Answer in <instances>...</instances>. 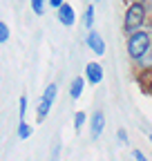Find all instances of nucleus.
Returning a JSON list of instances; mask_svg holds the SVG:
<instances>
[{
	"label": "nucleus",
	"instance_id": "f257e3e1",
	"mask_svg": "<svg viewBox=\"0 0 152 161\" xmlns=\"http://www.w3.org/2000/svg\"><path fill=\"white\" fill-rule=\"evenodd\" d=\"M150 47H152V43H150V34L148 31H134V34H130V38H128V54H130L132 60L143 58Z\"/></svg>",
	"mask_w": 152,
	"mask_h": 161
},
{
	"label": "nucleus",
	"instance_id": "f03ea898",
	"mask_svg": "<svg viewBox=\"0 0 152 161\" xmlns=\"http://www.w3.org/2000/svg\"><path fill=\"white\" fill-rule=\"evenodd\" d=\"M143 23H145V7L141 3H132L125 11V18H123V29L128 34H134L141 29Z\"/></svg>",
	"mask_w": 152,
	"mask_h": 161
},
{
	"label": "nucleus",
	"instance_id": "7ed1b4c3",
	"mask_svg": "<svg viewBox=\"0 0 152 161\" xmlns=\"http://www.w3.org/2000/svg\"><path fill=\"white\" fill-rule=\"evenodd\" d=\"M56 92H58V87H56L54 83L47 85V90H45V94H43V98H41V105H38V121H45V119H47V114H49V110H52V105H54Z\"/></svg>",
	"mask_w": 152,
	"mask_h": 161
},
{
	"label": "nucleus",
	"instance_id": "20e7f679",
	"mask_svg": "<svg viewBox=\"0 0 152 161\" xmlns=\"http://www.w3.org/2000/svg\"><path fill=\"white\" fill-rule=\"evenodd\" d=\"M85 78H87V83L99 85L101 80H103V67H101L99 63H87V67H85Z\"/></svg>",
	"mask_w": 152,
	"mask_h": 161
},
{
	"label": "nucleus",
	"instance_id": "39448f33",
	"mask_svg": "<svg viewBox=\"0 0 152 161\" xmlns=\"http://www.w3.org/2000/svg\"><path fill=\"white\" fill-rule=\"evenodd\" d=\"M85 43H87V47H90L94 54H99V56H103V54H105V43H103V38L99 36V31H90Z\"/></svg>",
	"mask_w": 152,
	"mask_h": 161
},
{
	"label": "nucleus",
	"instance_id": "423d86ee",
	"mask_svg": "<svg viewBox=\"0 0 152 161\" xmlns=\"http://www.w3.org/2000/svg\"><path fill=\"white\" fill-rule=\"evenodd\" d=\"M58 20H61V25H65V27H72L76 23V11H74V7L69 3H65L58 9Z\"/></svg>",
	"mask_w": 152,
	"mask_h": 161
},
{
	"label": "nucleus",
	"instance_id": "0eeeda50",
	"mask_svg": "<svg viewBox=\"0 0 152 161\" xmlns=\"http://www.w3.org/2000/svg\"><path fill=\"white\" fill-rule=\"evenodd\" d=\"M103 128H105V116H103V112H94V116H92V136L99 139V136L103 134Z\"/></svg>",
	"mask_w": 152,
	"mask_h": 161
},
{
	"label": "nucleus",
	"instance_id": "6e6552de",
	"mask_svg": "<svg viewBox=\"0 0 152 161\" xmlns=\"http://www.w3.org/2000/svg\"><path fill=\"white\" fill-rule=\"evenodd\" d=\"M83 90H85V78L79 76V78H74L72 85H69V96H72V98H81Z\"/></svg>",
	"mask_w": 152,
	"mask_h": 161
},
{
	"label": "nucleus",
	"instance_id": "1a4fd4ad",
	"mask_svg": "<svg viewBox=\"0 0 152 161\" xmlns=\"http://www.w3.org/2000/svg\"><path fill=\"white\" fill-rule=\"evenodd\" d=\"M137 63H139V67H143V69H152V47L145 52V56H143V58H139V60H137Z\"/></svg>",
	"mask_w": 152,
	"mask_h": 161
},
{
	"label": "nucleus",
	"instance_id": "9d476101",
	"mask_svg": "<svg viewBox=\"0 0 152 161\" xmlns=\"http://www.w3.org/2000/svg\"><path fill=\"white\" fill-rule=\"evenodd\" d=\"M31 134V128L25 123V121H20V123H18V136H20V139H27Z\"/></svg>",
	"mask_w": 152,
	"mask_h": 161
},
{
	"label": "nucleus",
	"instance_id": "9b49d317",
	"mask_svg": "<svg viewBox=\"0 0 152 161\" xmlns=\"http://www.w3.org/2000/svg\"><path fill=\"white\" fill-rule=\"evenodd\" d=\"M29 5H31V9H34L36 16H41L43 9H45V0H29Z\"/></svg>",
	"mask_w": 152,
	"mask_h": 161
},
{
	"label": "nucleus",
	"instance_id": "f8f14e48",
	"mask_svg": "<svg viewBox=\"0 0 152 161\" xmlns=\"http://www.w3.org/2000/svg\"><path fill=\"white\" fill-rule=\"evenodd\" d=\"M85 119H87L85 112H76V114H74V128H76V130H81V128L85 125Z\"/></svg>",
	"mask_w": 152,
	"mask_h": 161
},
{
	"label": "nucleus",
	"instance_id": "ddd939ff",
	"mask_svg": "<svg viewBox=\"0 0 152 161\" xmlns=\"http://www.w3.org/2000/svg\"><path fill=\"white\" fill-rule=\"evenodd\" d=\"M92 25H94V7H87L85 9V27L92 29Z\"/></svg>",
	"mask_w": 152,
	"mask_h": 161
},
{
	"label": "nucleus",
	"instance_id": "4468645a",
	"mask_svg": "<svg viewBox=\"0 0 152 161\" xmlns=\"http://www.w3.org/2000/svg\"><path fill=\"white\" fill-rule=\"evenodd\" d=\"M9 40V27H7V23H0V43H7Z\"/></svg>",
	"mask_w": 152,
	"mask_h": 161
},
{
	"label": "nucleus",
	"instance_id": "2eb2a0df",
	"mask_svg": "<svg viewBox=\"0 0 152 161\" xmlns=\"http://www.w3.org/2000/svg\"><path fill=\"white\" fill-rule=\"evenodd\" d=\"M25 110H27V96H20V105H18V112H20V121H25Z\"/></svg>",
	"mask_w": 152,
	"mask_h": 161
},
{
	"label": "nucleus",
	"instance_id": "dca6fc26",
	"mask_svg": "<svg viewBox=\"0 0 152 161\" xmlns=\"http://www.w3.org/2000/svg\"><path fill=\"white\" fill-rule=\"evenodd\" d=\"M63 5H65L63 0H49V7H52V9H61Z\"/></svg>",
	"mask_w": 152,
	"mask_h": 161
},
{
	"label": "nucleus",
	"instance_id": "f3484780",
	"mask_svg": "<svg viewBox=\"0 0 152 161\" xmlns=\"http://www.w3.org/2000/svg\"><path fill=\"white\" fill-rule=\"evenodd\" d=\"M119 141H121V143H128V132H125L123 128L119 130Z\"/></svg>",
	"mask_w": 152,
	"mask_h": 161
},
{
	"label": "nucleus",
	"instance_id": "a211bd4d",
	"mask_svg": "<svg viewBox=\"0 0 152 161\" xmlns=\"http://www.w3.org/2000/svg\"><path fill=\"white\" fill-rule=\"evenodd\" d=\"M134 159H137V161H148V159L143 157V152H141V150H134Z\"/></svg>",
	"mask_w": 152,
	"mask_h": 161
},
{
	"label": "nucleus",
	"instance_id": "6ab92c4d",
	"mask_svg": "<svg viewBox=\"0 0 152 161\" xmlns=\"http://www.w3.org/2000/svg\"><path fill=\"white\" fill-rule=\"evenodd\" d=\"M150 94H152V72H150Z\"/></svg>",
	"mask_w": 152,
	"mask_h": 161
},
{
	"label": "nucleus",
	"instance_id": "aec40b11",
	"mask_svg": "<svg viewBox=\"0 0 152 161\" xmlns=\"http://www.w3.org/2000/svg\"><path fill=\"white\" fill-rule=\"evenodd\" d=\"M150 143H152V134H150Z\"/></svg>",
	"mask_w": 152,
	"mask_h": 161
},
{
	"label": "nucleus",
	"instance_id": "412c9836",
	"mask_svg": "<svg viewBox=\"0 0 152 161\" xmlns=\"http://www.w3.org/2000/svg\"><path fill=\"white\" fill-rule=\"evenodd\" d=\"M99 3H101V0H99Z\"/></svg>",
	"mask_w": 152,
	"mask_h": 161
}]
</instances>
